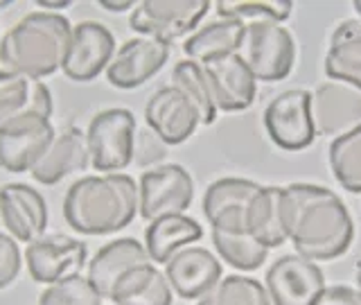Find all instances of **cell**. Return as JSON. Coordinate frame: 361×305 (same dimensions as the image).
Instances as JSON below:
<instances>
[{"instance_id": "cell-22", "label": "cell", "mask_w": 361, "mask_h": 305, "mask_svg": "<svg viewBox=\"0 0 361 305\" xmlns=\"http://www.w3.org/2000/svg\"><path fill=\"white\" fill-rule=\"evenodd\" d=\"M325 75L361 90V20L348 18L334 28L325 56Z\"/></svg>"}, {"instance_id": "cell-41", "label": "cell", "mask_w": 361, "mask_h": 305, "mask_svg": "<svg viewBox=\"0 0 361 305\" xmlns=\"http://www.w3.org/2000/svg\"><path fill=\"white\" fill-rule=\"evenodd\" d=\"M355 280H357V287H355V289H357V292L361 294V267H359V271H357V276H355Z\"/></svg>"}, {"instance_id": "cell-34", "label": "cell", "mask_w": 361, "mask_h": 305, "mask_svg": "<svg viewBox=\"0 0 361 305\" xmlns=\"http://www.w3.org/2000/svg\"><path fill=\"white\" fill-rule=\"evenodd\" d=\"M167 156V145L158 138V136L149 129H138L135 131V143H133V165H138L142 172L145 169H152L163 165Z\"/></svg>"}, {"instance_id": "cell-16", "label": "cell", "mask_w": 361, "mask_h": 305, "mask_svg": "<svg viewBox=\"0 0 361 305\" xmlns=\"http://www.w3.org/2000/svg\"><path fill=\"white\" fill-rule=\"evenodd\" d=\"M0 220L16 242H34L48 229V203L27 184H5L0 188Z\"/></svg>"}, {"instance_id": "cell-4", "label": "cell", "mask_w": 361, "mask_h": 305, "mask_svg": "<svg viewBox=\"0 0 361 305\" xmlns=\"http://www.w3.org/2000/svg\"><path fill=\"white\" fill-rule=\"evenodd\" d=\"M259 82H282L296 66V41L282 23H246V37L237 52Z\"/></svg>"}, {"instance_id": "cell-12", "label": "cell", "mask_w": 361, "mask_h": 305, "mask_svg": "<svg viewBox=\"0 0 361 305\" xmlns=\"http://www.w3.org/2000/svg\"><path fill=\"white\" fill-rule=\"evenodd\" d=\"M169 54H172V45L152 37H133L116 50V56L104 75L109 84L120 90L140 88L163 71V66L169 61Z\"/></svg>"}, {"instance_id": "cell-30", "label": "cell", "mask_w": 361, "mask_h": 305, "mask_svg": "<svg viewBox=\"0 0 361 305\" xmlns=\"http://www.w3.org/2000/svg\"><path fill=\"white\" fill-rule=\"evenodd\" d=\"M52 113H54V100H52L50 88L43 82L32 79L30 97L23 102L20 107L0 116V133L41 127V124L52 122Z\"/></svg>"}, {"instance_id": "cell-23", "label": "cell", "mask_w": 361, "mask_h": 305, "mask_svg": "<svg viewBox=\"0 0 361 305\" xmlns=\"http://www.w3.org/2000/svg\"><path fill=\"white\" fill-rule=\"evenodd\" d=\"M246 37V23L233 18H219L206 28L192 32L183 41V52L197 64H208L221 56L237 54Z\"/></svg>"}, {"instance_id": "cell-27", "label": "cell", "mask_w": 361, "mask_h": 305, "mask_svg": "<svg viewBox=\"0 0 361 305\" xmlns=\"http://www.w3.org/2000/svg\"><path fill=\"white\" fill-rule=\"evenodd\" d=\"M330 169L343 190L361 195V124L336 136L327 150Z\"/></svg>"}, {"instance_id": "cell-19", "label": "cell", "mask_w": 361, "mask_h": 305, "mask_svg": "<svg viewBox=\"0 0 361 305\" xmlns=\"http://www.w3.org/2000/svg\"><path fill=\"white\" fill-rule=\"evenodd\" d=\"M90 165L86 133L82 129H68L54 136L48 152L41 156V161L34 165L32 179H37L43 186H54L66 177L84 172Z\"/></svg>"}, {"instance_id": "cell-2", "label": "cell", "mask_w": 361, "mask_h": 305, "mask_svg": "<svg viewBox=\"0 0 361 305\" xmlns=\"http://www.w3.org/2000/svg\"><path fill=\"white\" fill-rule=\"evenodd\" d=\"M138 179L124 172L82 177L66 190L63 220L75 233H120L138 215Z\"/></svg>"}, {"instance_id": "cell-13", "label": "cell", "mask_w": 361, "mask_h": 305, "mask_svg": "<svg viewBox=\"0 0 361 305\" xmlns=\"http://www.w3.org/2000/svg\"><path fill=\"white\" fill-rule=\"evenodd\" d=\"M163 274L172 292L185 301H199L224 276L221 263L203 246H183L163 265Z\"/></svg>"}, {"instance_id": "cell-38", "label": "cell", "mask_w": 361, "mask_h": 305, "mask_svg": "<svg viewBox=\"0 0 361 305\" xmlns=\"http://www.w3.org/2000/svg\"><path fill=\"white\" fill-rule=\"evenodd\" d=\"M73 3L71 0H41L37 5V9H43V11H52V14H61V9H68Z\"/></svg>"}, {"instance_id": "cell-18", "label": "cell", "mask_w": 361, "mask_h": 305, "mask_svg": "<svg viewBox=\"0 0 361 305\" xmlns=\"http://www.w3.org/2000/svg\"><path fill=\"white\" fill-rule=\"evenodd\" d=\"M201 66L208 77L214 104H217L219 111H246L255 102L257 79L248 71V66L240 54H228Z\"/></svg>"}, {"instance_id": "cell-10", "label": "cell", "mask_w": 361, "mask_h": 305, "mask_svg": "<svg viewBox=\"0 0 361 305\" xmlns=\"http://www.w3.org/2000/svg\"><path fill=\"white\" fill-rule=\"evenodd\" d=\"M116 56V37L99 20H82L73 28L61 73L73 82H90L106 73Z\"/></svg>"}, {"instance_id": "cell-21", "label": "cell", "mask_w": 361, "mask_h": 305, "mask_svg": "<svg viewBox=\"0 0 361 305\" xmlns=\"http://www.w3.org/2000/svg\"><path fill=\"white\" fill-rule=\"evenodd\" d=\"M109 301L113 305H172V287L154 263L135 265L116 280Z\"/></svg>"}, {"instance_id": "cell-24", "label": "cell", "mask_w": 361, "mask_h": 305, "mask_svg": "<svg viewBox=\"0 0 361 305\" xmlns=\"http://www.w3.org/2000/svg\"><path fill=\"white\" fill-rule=\"evenodd\" d=\"M54 124L0 133V167L11 174L32 172L54 140Z\"/></svg>"}, {"instance_id": "cell-17", "label": "cell", "mask_w": 361, "mask_h": 305, "mask_svg": "<svg viewBox=\"0 0 361 305\" xmlns=\"http://www.w3.org/2000/svg\"><path fill=\"white\" fill-rule=\"evenodd\" d=\"M259 188L262 186L244 177H224L212 181L203 195V215L210 224V231L246 229L248 201Z\"/></svg>"}, {"instance_id": "cell-39", "label": "cell", "mask_w": 361, "mask_h": 305, "mask_svg": "<svg viewBox=\"0 0 361 305\" xmlns=\"http://www.w3.org/2000/svg\"><path fill=\"white\" fill-rule=\"evenodd\" d=\"M102 9L106 11H131L135 7V3H129V0H122V3H111V0H99L97 3Z\"/></svg>"}, {"instance_id": "cell-11", "label": "cell", "mask_w": 361, "mask_h": 305, "mask_svg": "<svg viewBox=\"0 0 361 305\" xmlns=\"http://www.w3.org/2000/svg\"><path fill=\"white\" fill-rule=\"evenodd\" d=\"M264 287L271 305H314L325 289V276L316 263L291 253L267 269Z\"/></svg>"}, {"instance_id": "cell-36", "label": "cell", "mask_w": 361, "mask_h": 305, "mask_svg": "<svg viewBox=\"0 0 361 305\" xmlns=\"http://www.w3.org/2000/svg\"><path fill=\"white\" fill-rule=\"evenodd\" d=\"M23 269V253L9 233H0V289L9 287Z\"/></svg>"}, {"instance_id": "cell-3", "label": "cell", "mask_w": 361, "mask_h": 305, "mask_svg": "<svg viewBox=\"0 0 361 305\" xmlns=\"http://www.w3.org/2000/svg\"><path fill=\"white\" fill-rule=\"evenodd\" d=\"M73 25L68 16L52 11H30L0 39V66L27 79L43 82L61 71Z\"/></svg>"}, {"instance_id": "cell-7", "label": "cell", "mask_w": 361, "mask_h": 305, "mask_svg": "<svg viewBox=\"0 0 361 305\" xmlns=\"http://www.w3.org/2000/svg\"><path fill=\"white\" fill-rule=\"evenodd\" d=\"M138 215L154 222L165 215H180L195 199V179L183 165L163 163L138 177Z\"/></svg>"}, {"instance_id": "cell-37", "label": "cell", "mask_w": 361, "mask_h": 305, "mask_svg": "<svg viewBox=\"0 0 361 305\" xmlns=\"http://www.w3.org/2000/svg\"><path fill=\"white\" fill-rule=\"evenodd\" d=\"M314 305H361V294L348 285H332L321 292Z\"/></svg>"}, {"instance_id": "cell-29", "label": "cell", "mask_w": 361, "mask_h": 305, "mask_svg": "<svg viewBox=\"0 0 361 305\" xmlns=\"http://www.w3.org/2000/svg\"><path fill=\"white\" fill-rule=\"evenodd\" d=\"M212 244L221 260L242 271H255L267 263L269 249L259 244L246 229L240 231H212Z\"/></svg>"}, {"instance_id": "cell-5", "label": "cell", "mask_w": 361, "mask_h": 305, "mask_svg": "<svg viewBox=\"0 0 361 305\" xmlns=\"http://www.w3.org/2000/svg\"><path fill=\"white\" fill-rule=\"evenodd\" d=\"M135 131L138 124L129 109L116 107L95 113L86 129L90 165L102 174L127 169L133 161Z\"/></svg>"}, {"instance_id": "cell-28", "label": "cell", "mask_w": 361, "mask_h": 305, "mask_svg": "<svg viewBox=\"0 0 361 305\" xmlns=\"http://www.w3.org/2000/svg\"><path fill=\"white\" fill-rule=\"evenodd\" d=\"M172 86H176L180 93H183L192 104L197 107L199 118L203 127H208L214 120H217V104H214L212 90L208 84V77L203 73V66L192 61V59H183L174 66L172 71Z\"/></svg>"}, {"instance_id": "cell-8", "label": "cell", "mask_w": 361, "mask_h": 305, "mask_svg": "<svg viewBox=\"0 0 361 305\" xmlns=\"http://www.w3.org/2000/svg\"><path fill=\"white\" fill-rule=\"evenodd\" d=\"M264 131L276 147L285 152L307 150L316 138L312 120V93L289 88L276 95L264 109Z\"/></svg>"}, {"instance_id": "cell-14", "label": "cell", "mask_w": 361, "mask_h": 305, "mask_svg": "<svg viewBox=\"0 0 361 305\" xmlns=\"http://www.w3.org/2000/svg\"><path fill=\"white\" fill-rule=\"evenodd\" d=\"M145 122L167 147L185 143L201 124L199 111L176 86H163L147 100Z\"/></svg>"}, {"instance_id": "cell-40", "label": "cell", "mask_w": 361, "mask_h": 305, "mask_svg": "<svg viewBox=\"0 0 361 305\" xmlns=\"http://www.w3.org/2000/svg\"><path fill=\"white\" fill-rule=\"evenodd\" d=\"M353 9L357 11V18L361 20V0H357V3H353Z\"/></svg>"}, {"instance_id": "cell-31", "label": "cell", "mask_w": 361, "mask_h": 305, "mask_svg": "<svg viewBox=\"0 0 361 305\" xmlns=\"http://www.w3.org/2000/svg\"><path fill=\"white\" fill-rule=\"evenodd\" d=\"M197 305H271L267 287L251 276H226Z\"/></svg>"}, {"instance_id": "cell-20", "label": "cell", "mask_w": 361, "mask_h": 305, "mask_svg": "<svg viewBox=\"0 0 361 305\" xmlns=\"http://www.w3.org/2000/svg\"><path fill=\"white\" fill-rule=\"evenodd\" d=\"M152 263L149 253L142 242L133 240V237H118L111 240L109 244L99 246L95 256L88 263V280L93 282L95 289L104 297L106 301L111 299V292L116 280L129 271L135 265H147Z\"/></svg>"}, {"instance_id": "cell-6", "label": "cell", "mask_w": 361, "mask_h": 305, "mask_svg": "<svg viewBox=\"0 0 361 305\" xmlns=\"http://www.w3.org/2000/svg\"><path fill=\"white\" fill-rule=\"evenodd\" d=\"M208 0H142L129 14V25L140 37H152L167 45L197 32L201 18L208 14Z\"/></svg>"}, {"instance_id": "cell-33", "label": "cell", "mask_w": 361, "mask_h": 305, "mask_svg": "<svg viewBox=\"0 0 361 305\" xmlns=\"http://www.w3.org/2000/svg\"><path fill=\"white\" fill-rule=\"evenodd\" d=\"M104 301L88 276L82 274L52 282L39 297V305H104Z\"/></svg>"}, {"instance_id": "cell-15", "label": "cell", "mask_w": 361, "mask_h": 305, "mask_svg": "<svg viewBox=\"0 0 361 305\" xmlns=\"http://www.w3.org/2000/svg\"><path fill=\"white\" fill-rule=\"evenodd\" d=\"M312 120L316 136H341L361 124V90L327 79L312 93Z\"/></svg>"}, {"instance_id": "cell-9", "label": "cell", "mask_w": 361, "mask_h": 305, "mask_svg": "<svg viewBox=\"0 0 361 305\" xmlns=\"http://www.w3.org/2000/svg\"><path fill=\"white\" fill-rule=\"evenodd\" d=\"M23 260L32 280L41 285H52L63 278H71L88 263V246L66 233H45L27 244Z\"/></svg>"}, {"instance_id": "cell-26", "label": "cell", "mask_w": 361, "mask_h": 305, "mask_svg": "<svg viewBox=\"0 0 361 305\" xmlns=\"http://www.w3.org/2000/svg\"><path fill=\"white\" fill-rule=\"evenodd\" d=\"M246 229L267 249H278L289 240L282 217L280 186H262L255 192L246 208Z\"/></svg>"}, {"instance_id": "cell-32", "label": "cell", "mask_w": 361, "mask_h": 305, "mask_svg": "<svg viewBox=\"0 0 361 305\" xmlns=\"http://www.w3.org/2000/svg\"><path fill=\"white\" fill-rule=\"evenodd\" d=\"M217 11L221 18H233L242 23H285L291 16L293 5L287 3V0H224V3H217Z\"/></svg>"}, {"instance_id": "cell-25", "label": "cell", "mask_w": 361, "mask_h": 305, "mask_svg": "<svg viewBox=\"0 0 361 305\" xmlns=\"http://www.w3.org/2000/svg\"><path fill=\"white\" fill-rule=\"evenodd\" d=\"M203 237V229L197 220L180 215H165L149 222L145 229V249L154 265H165L178 249L190 246Z\"/></svg>"}, {"instance_id": "cell-1", "label": "cell", "mask_w": 361, "mask_h": 305, "mask_svg": "<svg viewBox=\"0 0 361 305\" xmlns=\"http://www.w3.org/2000/svg\"><path fill=\"white\" fill-rule=\"evenodd\" d=\"M285 231L296 253L312 263L341 258L355 240V222L334 190L316 184L282 188Z\"/></svg>"}, {"instance_id": "cell-35", "label": "cell", "mask_w": 361, "mask_h": 305, "mask_svg": "<svg viewBox=\"0 0 361 305\" xmlns=\"http://www.w3.org/2000/svg\"><path fill=\"white\" fill-rule=\"evenodd\" d=\"M30 88L32 79L11 73L7 68H0V116L20 107L30 97Z\"/></svg>"}]
</instances>
